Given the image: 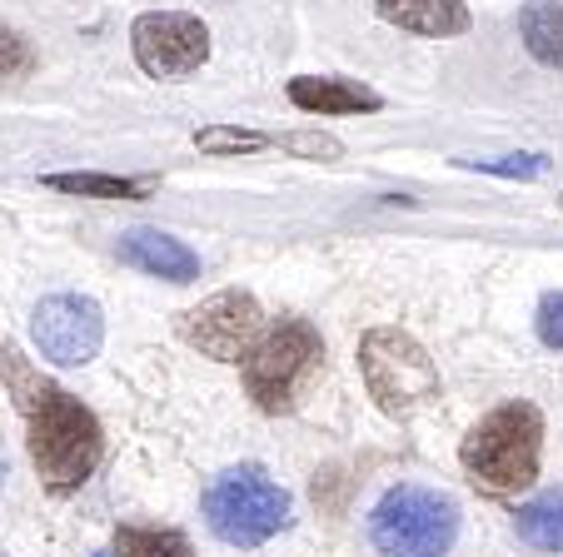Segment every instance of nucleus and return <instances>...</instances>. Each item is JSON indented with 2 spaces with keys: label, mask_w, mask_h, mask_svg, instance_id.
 Masks as SVG:
<instances>
[{
  "label": "nucleus",
  "mask_w": 563,
  "mask_h": 557,
  "mask_svg": "<svg viewBox=\"0 0 563 557\" xmlns=\"http://www.w3.org/2000/svg\"><path fill=\"white\" fill-rule=\"evenodd\" d=\"M25 423H31L25 448H31L35 474H41L55 493H70V488H80L96 474L100 453H106V433H100V419L80 399H70L65 389L51 383V389L25 409Z\"/></svg>",
  "instance_id": "nucleus-1"
},
{
  "label": "nucleus",
  "mask_w": 563,
  "mask_h": 557,
  "mask_svg": "<svg viewBox=\"0 0 563 557\" xmlns=\"http://www.w3.org/2000/svg\"><path fill=\"white\" fill-rule=\"evenodd\" d=\"M539 453H543V413L529 399H509L468 428L459 463L468 468V478L478 488L519 493V488H529L539 478Z\"/></svg>",
  "instance_id": "nucleus-2"
},
{
  "label": "nucleus",
  "mask_w": 563,
  "mask_h": 557,
  "mask_svg": "<svg viewBox=\"0 0 563 557\" xmlns=\"http://www.w3.org/2000/svg\"><path fill=\"white\" fill-rule=\"evenodd\" d=\"M200 508H205L210 533L230 547L269 543L275 533H285L289 513H295L289 493L260 468V463H240V468H224L220 478H210Z\"/></svg>",
  "instance_id": "nucleus-3"
},
{
  "label": "nucleus",
  "mask_w": 563,
  "mask_h": 557,
  "mask_svg": "<svg viewBox=\"0 0 563 557\" xmlns=\"http://www.w3.org/2000/svg\"><path fill=\"white\" fill-rule=\"evenodd\" d=\"M369 537L384 557H449L459 537V503L439 488L399 483L374 503Z\"/></svg>",
  "instance_id": "nucleus-4"
},
{
  "label": "nucleus",
  "mask_w": 563,
  "mask_h": 557,
  "mask_svg": "<svg viewBox=\"0 0 563 557\" xmlns=\"http://www.w3.org/2000/svg\"><path fill=\"white\" fill-rule=\"evenodd\" d=\"M360 374L369 399L379 403L389 419H415L429 399L439 393V368L424 354L415 334L394 324H379L360 338Z\"/></svg>",
  "instance_id": "nucleus-5"
},
{
  "label": "nucleus",
  "mask_w": 563,
  "mask_h": 557,
  "mask_svg": "<svg viewBox=\"0 0 563 557\" xmlns=\"http://www.w3.org/2000/svg\"><path fill=\"white\" fill-rule=\"evenodd\" d=\"M324 358V338L309 319H279L260 334V344L245 354V393L255 409L265 413H289L295 399L305 393L309 374Z\"/></svg>",
  "instance_id": "nucleus-6"
},
{
  "label": "nucleus",
  "mask_w": 563,
  "mask_h": 557,
  "mask_svg": "<svg viewBox=\"0 0 563 557\" xmlns=\"http://www.w3.org/2000/svg\"><path fill=\"white\" fill-rule=\"evenodd\" d=\"M130 51L150 80H185L210 60V31L190 11H145L130 25Z\"/></svg>",
  "instance_id": "nucleus-7"
},
{
  "label": "nucleus",
  "mask_w": 563,
  "mask_h": 557,
  "mask_svg": "<svg viewBox=\"0 0 563 557\" xmlns=\"http://www.w3.org/2000/svg\"><path fill=\"white\" fill-rule=\"evenodd\" d=\"M260 334H265V314L250 289H220L180 314V338L220 364H240L260 344Z\"/></svg>",
  "instance_id": "nucleus-8"
},
{
  "label": "nucleus",
  "mask_w": 563,
  "mask_h": 557,
  "mask_svg": "<svg viewBox=\"0 0 563 557\" xmlns=\"http://www.w3.org/2000/svg\"><path fill=\"white\" fill-rule=\"evenodd\" d=\"M31 338L41 348V358H51L55 368H80L106 344V314L86 294H51L35 304Z\"/></svg>",
  "instance_id": "nucleus-9"
},
{
  "label": "nucleus",
  "mask_w": 563,
  "mask_h": 557,
  "mask_svg": "<svg viewBox=\"0 0 563 557\" xmlns=\"http://www.w3.org/2000/svg\"><path fill=\"white\" fill-rule=\"evenodd\" d=\"M120 259L130 269L150 274V279H165V285H195L200 279V254L185 239H175V234L145 230V224L120 234Z\"/></svg>",
  "instance_id": "nucleus-10"
},
{
  "label": "nucleus",
  "mask_w": 563,
  "mask_h": 557,
  "mask_svg": "<svg viewBox=\"0 0 563 557\" xmlns=\"http://www.w3.org/2000/svg\"><path fill=\"white\" fill-rule=\"evenodd\" d=\"M285 96L305 115H369V110L384 105L374 90H364L354 80H334V75H295L285 85Z\"/></svg>",
  "instance_id": "nucleus-11"
},
{
  "label": "nucleus",
  "mask_w": 563,
  "mask_h": 557,
  "mask_svg": "<svg viewBox=\"0 0 563 557\" xmlns=\"http://www.w3.org/2000/svg\"><path fill=\"white\" fill-rule=\"evenodd\" d=\"M374 11H379V21L424 35V41H449V35H464L474 25L464 0H374Z\"/></svg>",
  "instance_id": "nucleus-12"
},
{
  "label": "nucleus",
  "mask_w": 563,
  "mask_h": 557,
  "mask_svg": "<svg viewBox=\"0 0 563 557\" xmlns=\"http://www.w3.org/2000/svg\"><path fill=\"white\" fill-rule=\"evenodd\" d=\"M519 41L549 70H563V0H523Z\"/></svg>",
  "instance_id": "nucleus-13"
},
{
  "label": "nucleus",
  "mask_w": 563,
  "mask_h": 557,
  "mask_svg": "<svg viewBox=\"0 0 563 557\" xmlns=\"http://www.w3.org/2000/svg\"><path fill=\"white\" fill-rule=\"evenodd\" d=\"M514 533H519L523 547L533 553H563V488H549V493L529 498L514 517Z\"/></svg>",
  "instance_id": "nucleus-14"
},
{
  "label": "nucleus",
  "mask_w": 563,
  "mask_h": 557,
  "mask_svg": "<svg viewBox=\"0 0 563 557\" xmlns=\"http://www.w3.org/2000/svg\"><path fill=\"white\" fill-rule=\"evenodd\" d=\"M110 557H195L190 537L175 527H140V523H120L110 537Z\"/></svg>",
  "instance_id": "nucleus-15"
},
{
  "label": "nucleus",
  "mask_w": 563,
  "mask_h": 557,
  "mask_svg": "<svg viewBox=\"0 0 563 557\" xmlns=\"http://www.w3.org/2000/svg\"><path fill=\"white\" fill-rule=\"evenodd\" d=\"M41 185L60 194H80V200H145V179H120V175H96V169H75V175H41Z\"/></svg>",
  "instance_id": "nucleus-16"
},
{
  "label": "nucleus",
  "mask_w": 563,
  "mask_h": 557,
  "mask_svg": "<svg viewBox=\"0 0 563 557\" xmlns=\"http://www.w3.org/2000/svg\"><path fill=\"white\" fill-rule=\"evenodd\" d=\"M0 379H5V389H11V399H15V409L21 413L31 409L45 389H51V379H45L41 368H35L15 344H0Z\"/></svg>",
  "instance_id": "nucleus-17"
},
{
  "label": "nucleus",
  "mask_w": 563,
  "mask_h": 557,
  "mask_svg": "<svg viewBox=\"0 0 563 557\" xmlns=\"http://www.w3.org/2000/svg\"><path fill=\"white\" fill-rule=\"evenodd\" d=\"M269 135H260V130H240V125H205L195 130V149H205V155H255V149H265Z\"/></svg>",
  "instance_id": "nucleus-18"
},
{
  "label": "nucleus",
  "mask_w": 563,
  "mask_h": 557,
  "mask_svg": "<svg viewBox=\"0 0 563 557\" xmlns=\"http://www.w3.org/2000/svg\"><path fill=\"white\" fill-rule=\"evenodd\" d=\"M31 70H35L31 41H25L21 31H11V25H0V85H5V80H25Z\"/></svg>",
  "instance_id": "nucleus-19"
},
{
  "label": "nucleus",
  "mask_w": 563,
  "mask_h": 557,
  "mask_svg": "<svg viewBox=\"0 0 563 557\" xmlns=\"http://www.w3.org/2000/svg\"><path fill=\"white\" fill-rule=\"evenodd\" d=\"M269 145H279L285 155H299V159H340L344 145L334 135H324V130H295V135H279L269 140Z\"/></svg>",
  "instance_id": "nucleus-20"
},
{
  "label": "nucleus",
  "mask_w": 563,
  "mask_h": 557,
  "mask_svg": "<svg viewBox=\"0 0 563 557\" xmlns=\"http://www.w3.org/2000/svg\"><path fill=\"white\" fill-rule=\"evenodd\" d=\"M468 169H484V175H504V179H539L549 169L543 155H499V159H464Z\"/></svg>",
  "instance_id": "nucleus-21"
},
{
  "label": "nucleus",
  "mask_w": 563,
  "mask_h": 557,
  "mask_svg": "<svg viewBox=\"0 0 563 557\" xmlns=\"http://www.w3.org/2000/svg\"><path fill=\"white\" fill-rule=\"evenodd\" d=\"M533 324H539L543 344L563 354V294H543L539 299V319H533Z\"/></svg>",
  "instance_id": "nucleus-22"
},
{
  "label": "nucleus",
  "mask_w": 563,
  "mask_h": 557,
  "mask_svg": "<svg viewBox=\"0 0 563 557\" xmlns=\"http://www.w3.org/2000/svg\"><path fill=\"white\" fill-rule=\"evenodd\" d=\"M0 488H5V458H0Z\"/></svg>",
  "instance_id": "nucleus-23"
},
{
  "label": "nucleus",
  "mask_w": 563,
  "mask_h": 557,
  "mask_svg": "<svg viewBox=\"0 0 563 557\" xmlns=\"http://www.w3.org/2000/svg\"><path fill=\"white\" fill-rule=\"evenodd\" d=\"M559 210H563V194H559Z\"/></svg>",
  "instance_id": "nucleus-24"
}]
</instances>
